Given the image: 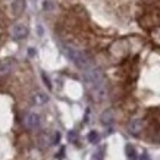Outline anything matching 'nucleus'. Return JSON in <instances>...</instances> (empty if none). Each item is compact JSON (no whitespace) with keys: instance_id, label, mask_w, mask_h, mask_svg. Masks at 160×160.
I'll list each match as a JSON object with an SVG mask.
<instances>
[{"instance_id":"nucleus-1","label":"nucleus","mask_w":160,"mask_h":160,"mask_svg":"<svg viewBox=\"0 0 160 160\" xmlns=\"http://www.w3.org/2000/svg\"><path fill=\"white\" fill-rule=\"evenodd\" d=\"M63 50H65L66 56H68V58L71 59L79 69L85 71V69H88V68H91L92 66L90 56H88L87 53H84L82 50L77 49V47H72V46H65V49Z\"/></svg>"},{"instance_id":"nucleus-2","label":"nucleus","mask_w":160,"mask_h":160,"mask_svg":"<svg viewBox=\"0 0 160 160\" xmlns=\"http://www.w3.org/2000/svg\"><path fill=\"white\" fill-rule=\"evenodd\" d=\"M84 79H85V82L88 84L90 90H94V88L106 85V79H104V75H103L102 69H98L97 66H94V65H92L91 68H88L84 71Z\"/></svg>"},{"instance_id":"nucleus-3","label":"nucleus","mask_w":160,"mask_h":160,"mask_svg":"<svg viewBox=\"0 0 160 160\" xmlns=\"http://www.w3.org/2000/svg\"><path fill=\"white\" fill-rule=\"evenodd\" d=\"M24 125H25V128H28V129H35V128L40 125V115L35 113V112L27 113L24 118Z\"/></svg>"},{"instance_id":"nucleus-4","label":"nucleus","mask_w":160,"mask_h":160,"mask_svg":"<svg viewBox=\"0 0 160 160\" xmlns=\"http://www.w3.org/2000/svg\"><path fill=\"white\" fill-rule=\"evenodd\" d=\"M27 35H28L27 25H24V24L13 25V28H12V37H13L15 40H22V38H25Z\"/></svg>"},{"instance_id":"nucleus-5","label":"nucleus","mask_w":160,"mask_h":160,"mask_svg":"<svg viewBox=\"0 0 160 160\" xmlns=\"http://www.w3.org/2000/svg\"><path fill=\"white\" fill-rule=\"evenodd\" d=\"M142 128H144V122L141 121V119H138V118L132 119V121L128 123V131H129V134H132V135H140V132L142 131Z\"/></svg>"},{"instance_id":"nucleus-6","label":"nucleus","mask_w":160,"mask_h":160,"mask_svg":"<svg viewBox=\"0 0 160 160\" xmlns=\"http://www.w3.org/2000/svg\"><path fill=\"white\" fill-rule=\"evenodd\" d=\"M12 69H13V60H12V59L2 60V62H0V77L2 78L8 77V75L12 72Z\"/></svg>"},{"instance_id":"nucleus-7","label":"nucleus","mask_w":160,"mask_h":160,"mask_svg":"<svg viewBox=\"0 0 160 160\" xmlns=\"http://www.w3.org/2000/svg\"><path fill=\"white\" fill-rule=\"evenodd\" d=\"M32 103L37 104V106H43L46 103L49 102V97H47V94H44V92H35L32 94V97H31Z\"/></svg>"},{"instance_id":"nucleus-8","label":"nucleus","mask_w":160,"mask_h":160,"mask_svg":"<svg viewBox=\"0 0 160 160\" xmlns=\"http://www.w3.org/2000/svg\"><path fill=\"white\" fill-rule=\"evenodd\" d=\"M25 10V0H16L12 5V12L15 16H19L22 12Z\"/></svg>"},{"instance_id":"nucleus-9","label":"nucleus","mask_w":160,"mask_h":160,"mask_svg":"<svg viewBox=\"0 0 160 160\" xmlns=\"http://www.w3.org/2000/svg\"><path fill=\"white\" fill-rule=\"evenodd\" d=\"M38 144L41 147H49L50 144H53V140H52L50 134H47V132L40 134V137H38Z\"/></svg>"},{"instance_id":"nucleus-10","label":"nucleus","mask_w":160,"mask_h":160,"mask_svg":"<svg viewBox=\"0 0 160 160\" xmlns=\"http://www.w3.org/2000/svg\"><path fill=\"white\" fill-rule=\"evenodd\" d=\"M112 121H113V112H112V110L103 112V115H102V123H104V125H109V123H112Z\"/></svg>"},{"instance_id":"nucleus-11","label":"nucleus","mask_w":160,"mask_h":160,"mask_svg":"<svg viewBox=\"0 0 160 160\" xmlns=\"http://www.w3.org/2000/svg\"><path fill=\"white\" fill-rule=\"evenodd\" d=\"M126 154H128V157H129L131 160L137 159V153H135V150H134L131 146H126Z\"/></svg>"},{"instance_id":"nucleus-12","label":"nucleus","mask_w":160,"mask_h":160,"mask_svg":"<svg viewBox=\"0 0 160 160\" xmlns=\"http://www.w3.org/2000/svg\"><path fill=\"white\" fill-rule=\"evenodd\" d=\"M88 140H90V142H96L98 140V134L96 131H91L90 135H88Z\"/></svg>"},{"instance_id":"nucleus-13","label":"nucleus","mask_w":160,"mask_h":160,"mask_svg":"<svg viewBox=\"0 0 160 160\" xmlns=\"http://www.w3.org/2000/svg\"><path fill=\"white\" fill-rule=\"evenodd\" d=\"M41 78H43V81L44 82H46V85H47V87L49 88H52V84H50V79L47 77H46V73H41Z\"/></svg>"},{"instance_id":"nucleus-14","label":"nucleus","mask_w":160,"mask_h":160,"mask_svg":"<svg viewBox=\"0 0 160 160\" xmlns=\"http://www.w3.org/2000/svg\"><path fill=\"white\" fill-rule=\"evenodd\" d=\"M141 160H150V157L147 154H142V157H141Z\"/></svg>"}]
</instances>
